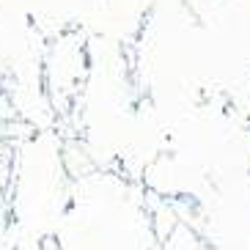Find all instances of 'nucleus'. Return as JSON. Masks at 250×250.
<instances>
[]
</instances>
